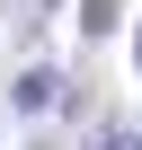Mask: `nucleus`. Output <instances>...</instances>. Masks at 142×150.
<instances>
[{
    "label": "nucleus",
    "mask_w": 142,
    "mask_h": 150,
    "mask_svg": "<svg viewBox=\"0 0 142 150\" xmlns=\"http://www.w3.org/2000/svg\"><path fill=\"white\" fill-rule=\"evenodd\" d=\"M53 97H62V80H53V71H27V80L9 88V106H18V115H44Z\"/></svg>",
    "instance_id": "1"
},
{
    "label": "nucleus",
    "mask_w": 142,
    "mask_h": 150,
    "mask_svg": "<svg viewBox=\"0 0 142 150\" xmlns=\"http://www.w3.org/2000/svg\"><path fill=\"white\" fill-rule=\"evenodd\" d=\"M115 27V0H80V35H107Z\"/></svg>",
    "instance_id": "2"
},
{
    "label": "nucleus",
    "mask_w": 142,
    "mask_h": 150,
    "mask_svg": "<svg viewBox=\"0 0 142 150\" xmlns=\"http://www.w3.org/2000/svg\"><path fill=\"white\" fill-rule=\"evenodd\" d=\"M98 150H142V132H133V124H115V132H107Z\"/></svg>",
    "instance_id": "3"
},
{
    "label": "nucleus",
    "mask_w": 142,
    "mask_h": 150,
    "mask_svg": "<svg viewBox=\"0 0 142 150\" xmlns=\"http://www.w3.org/2000/svg\"><path fill=\"white\" fill-rule=\"evenodd\" d=\"M133 62H142V35H133Z\"/></svg>",
    "instance_id": "4"
},
{
    "label": "nucleus",
    "mask_w": 142,
    "mask_h": 150,
    "mask_svg": "<svg viewBox=\"0 0 142 150\" xmlns=\"http://www.w3.org/2000/svg\"><path fill=\"white\" fill-rule=\"evenodd\" d=\"M44 9H53V0H44Z\"/></svg>",
    "instance_id": "5"
}]
</instances>
